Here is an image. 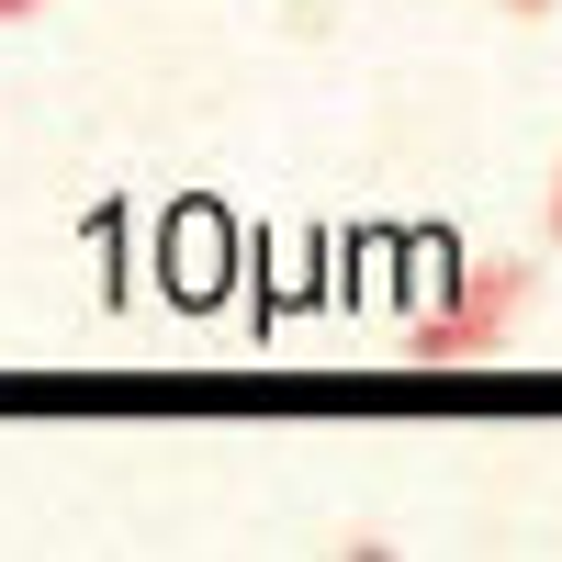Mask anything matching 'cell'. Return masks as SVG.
Here are the masks:
<instances>
[{"label": "cell", "instance_id": "2", "mask_svg": "<svg viewBox=\"0 0 562 562\" xmlns=\"http://www.w3.org/2000/svg\"><path fill=\"white\" fill-rule=\"evenodd\" d=\"M0 12H23V0H0Z\"/></svg>", "mask_w": 562, "mask_h": 562}, {"label": "cell", "instance_id": "1", "mask_svg": "<svg viewBox=\"0 0 562 562\" xmlns=\"http://www.w3.org/2000/svg\"><path fill=\"white\" fill-rule=\"evenodd\" d=\"M551 237H562V192H551Z\"/></svg>", "mask_w": 562, "mask_h": 562}]
</instances>
